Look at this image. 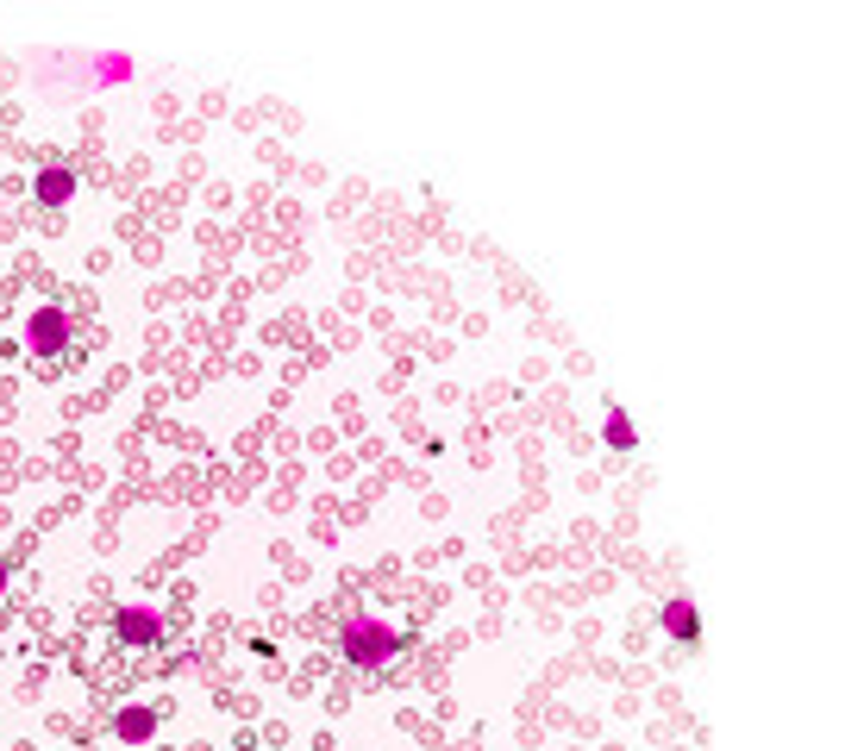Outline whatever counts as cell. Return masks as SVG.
<instances>
[{"instance_id":"5","label":"cell","mask_w":845,"mask_h":751,"mask_svg":"<svg viewBox=\"0 0 845 751\" xmlns=\"http://www.w3.org/2000/svg\"><path fill=\"white\" fill-rule=\"evenodd\" d=\"M119 739H126V745H138V739H151L157 732V708H145V701H138V708H119Z\"/></svg>"},{"instance_id":"7","label":"cell","mask_w":845,"mask_h":751,"mask_svg":"<svg viewBox=\"0 0 845 751\" xmlns=\"http://www.w3.org/2000/svg\"><path fill=\"white\" fill-rule=\"evenodd\" d=\"M608 444H614V451H633V444H639L633 420H627V414H620V407H614V414H608Z\"/></svg>"},{"instance_id":"3","label":"cell","mask_w":845,"mask_h":751,"mask_svg":"<svg viewBox=\"0 0 845 751\" xmlns=\"http://www.w3.org/2000/svg\"><path fill=\"white\" fill-rule=\"evenodd\" d=\"M25 345L39 351V357H57L63 345H69V320H63V308H39L32 320H25Z\"/></svg>"},{"instance_id":"8","label":"cell","mask_w":845,"mask_h":751,"mask_svg":"<svg viewBox=\"0 0 845 751\" xmlns=\"http://www.w3.org/2000/svg\"><path fill=\"white\" fill-rule=\"evenodd\" d=\"M0 589H7V564H0Z\"/></svg>"},{"instance_id":"1","label":"cell","mask_w":845,"mask_h":751,"mask_svg":"<svg viewBox=\"0 0 845 751\" xmlns=\"http://www.w3.org/2000/svg\"><path fill=\"white\" fill-rule=\"evenodd\" d=\"M339 652H345V664H364V670H376V664H388V657L402 652V633H395V626H383V620H351L345 639H339Z\"/></svg>"},{"instance_id":"4","label":"cell","mask_w":845,"mask_h":751,"mask_svg":"<svg viewBox=\"0 0 845 751\" xmlns=\"http://www.w3.org/2000/svg\"><path fill=\"white\" fill-rule=\"evenodd\" d=\"M114 633H119V645H157V614L151 608H119L114 614Z\"/></svg>"},{"instance_id":"6","label":"cell","mask_w":845,"mask_h":751,"mask_svg":"<svg viewBox=\"0 0 845 751\" xmlns=\"http://www.w3.org/2000/svg\"><path fill=\"white\" fill-rule=\"evenodd\" d=\"M664 633L683 639V645L695 639V608H689V601H671V608H664Z\"/></svg>"},{"instance_id":"2","label":"cell","mask_w":845,"mask_h":751,"mask_svg":"<svg viewBox=\"0 0 845 751\" xmlns=\"http://www.w3.org/2000/svg\"><path fill=\"white\" fill-rule=\"evenodd\" d=\"M82 175L69 170V163H39V175H32V201L39 207H63V201H76Z\"/></svg>"}]
</instances>
